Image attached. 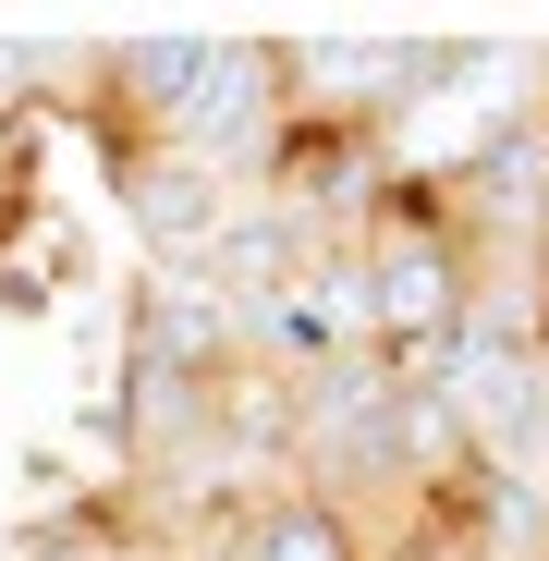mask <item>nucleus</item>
Returning a JSON list of instances; mask_svg holds the SVG:
<instances>
[{"instance_id":"obj_1","label":"nucleus","mask_w":549,"mask_h":561,"mask_svg":"<svg viewBox=\"0 0 549 561\" xmlns=\"http://www.w3.org/2000/svg\"><path fill=\"white\" fill-rule=\"evenodd\" d=\"M171 147H183V159H208L232 196H256V183H268V159L294 147L282 37H208L196 85H183V111H171Z\"/></svg>"},{"instance_id":"obj_2","label":"nucleus","mask_w":549,"mask_h":561,"mask_svg":"<svg viewBox=\"0 0 549 561\" xmlns=\"http://www.w3.org/2000/svg\"><path fill=\"white\" fill-rule=\"evenodd\" d=\"M111 208L135 220V244H147L159 280H196L208 244H220V220H232V183L208 159H183V147H111Z\"/></svg>"},{"instance_id":"obj_3","label":"nucleus","mask_w":549,"mask_h":561,"mask_svg":"<svg viewBox=\"0 0 549 561\" xmlns=\"http://www.w3.org/2000/svg\"><path fill=\"white\" fill-rule=\"evenodd\" d=\"M123 366H171V379H232L244 366V318L208 294V280H135L123 294Z\"/></svg>"},{"instance_id":"obj_4","label":"nucleus","mask_w":549,"mask_h":561,"mask_svg":"<svg viewBox=\"0 0 549 561\" xmlns=\"http://www.w3.org/2000/svg\"><path fill=\"white\" fill-rule=\"evenodd\" d=\"M244 561H366V537H354L318 489L282 477V489H256V501H244Z\"/></svg>"},{"instance_id":"obj_5","label":"nucleus","mask_w":549,"mask_h":561,"mask_svg":"<svg viewBox=\"0 0 549 561\" xmlns=\"http://www.w3.org/2000/svg\"><path fill=\"white\" fill-rule=\"evenodd\" d=\"M61 85H85V49H49V37H0V135H13V111L61 99Z\"/></svg>"},{"instance_id":"obj_6","label":"nucleus","mask_w":549,"mask_h":561,"mask_svg":"<svg viewBox=\"0 0 549 561\" xmlns=\"http://www.w3.org/2000/svg\"><path fill=\"white\" fill-rule=\"evenodd\" d=\"M13 183H25V147H13V135H0V208H13ZM13 220H25V208H13Z\"/></svg>"},{"instance_id":"obj_7","label":"nucleus","mask_w":549,"mask_h":561,"mask_svg":"<svg viewBox=\"0 0 549 561\" xmlns=\"http://www.w3.org/2000/svg\"><path fill=\"white\" fill-rule=\"evenodd\" d=\"M537 123H549V99H537Z\"/></svg>"}]
</instances>
